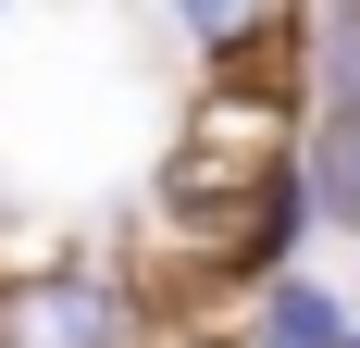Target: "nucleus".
<instances>
[{
    "mask_svg": "<svg viewBox=\"0 0 360 348\" xmlns=\"http://www.w3.org/2000/svg\"><path fill=\"white\" fill-rule=\"evenodd\" d=\"M298 187H311V224L360 237V112H311L298 125Z\"/></svg>",
    "mask_w": 360,
    "mask_h": 348,
    "instance_id": "obj_2",
    "label": "nucleus"
},
{
    "mask_svg": "<svg viewBox=\"0 0 360 348\" xmlns=\"http://www.w3.org/2000/svg\"><path fill=\"white\" fill-rule=\"evenodd\" d=\"M348 348H360V336H348Z\"/></svg>",
    "mask_w": 360,
    "mask_h": 348,
    "instance_id": "obj_3",
    "label": "nucleus"
},
{
    "mask_svg": "<svg viewBox=\"0 0 360 348\" xmlns=\"http://www.w3.org/2000/svg\"><path fill=\"white\" fill-rule=\"evenodd\" d=\"M348 336H360V311L335 299L323 274H274L249 299V348H348Z\"/></svg>",
    "mask_w": 360,
    "mask_h": 348,
    "instance_id": "obj_1",
    "label": "nucleus"
}]
</instances>
